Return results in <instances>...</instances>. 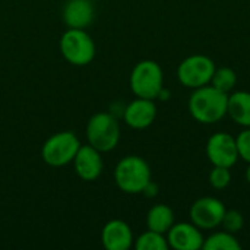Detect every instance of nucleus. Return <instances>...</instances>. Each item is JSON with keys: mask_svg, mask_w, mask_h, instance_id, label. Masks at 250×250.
Returning a JSON list of instances; mask_svg holds the SVG:
<instances>
[{"mask_svg": "<svg viewBox=\"0 0 250 250\" xmlns=\"http://www.w3.org/2000/svg\"><path fill=\"white\" fill-rule=\"evenodd\" d=\"M227 105L229 94L209 83L193 89L188 103L190 116L202 125H214L224 119L227 116Z\"/></svg>", "mask_w": 250, "mask_h": 250, "instance_id": "obj_1", "label": "nucleus"}, {"mask_svg": "<svg viewBox=\"0 0 250 250\" xmlns=\"http://www.w3.org/2000/svg\"><path fill=\"white\" fill-rule=\"evenodd\" d=\"M114 182L125 193H142L151 182V168L142 157H123L114 168Z\"/></svg>", "mask_w": 250, "mask_h": 250, "instance_id": "obj_2", "label": "nucleus"}, {"mask_svg": "<svg viewBox=\"0 0 250 250\" xmlns=\"http://www.w3.org/2000/svg\"><path fill=\"white\" fill-rule=\"evenodd\" d=\"M174 224V212L166 204L154 205L146 214V227L148 230L167 234V231Z\"/></svg>", "mask_w": 250, "mask_h": 250, "instance_id": "obj_16", "label": "nucleus"}, {"mask_svg": "<svg viewBox=\"0 0 250 250\" xmlns=\"http://www.w3.org/2000/svg\"><path fill=\"white\" fill-rule=\"evenodd\" d=\"M81 142L73 132H59L51 135L41 148V158L50 167H63L73 161Z\"/></svg>", "mask_w": 250, "mask_h": 250, "instance_id": "obj_6", "label": "nucleus"}, {"mask_svg": "<svg viewBox=\"0 0 250 250\" xmlns=\"http://www.w3.org/2000/svg\"><path fill=\"white\" fill-rule=\"evenodd\" d=\"M92 1H95V0H92Z\"/></svg>", "mask_w": 250, "mask_h": 250, "instance_id": "obj_25", "label": "nucleus"}, {"mask_svg": "<svg viewBox=\"0 0 250 250\" xmlns=\"http://www.w3.org/2000/svg\"><path fill=\"white\" fill-rule=\"evenodd\" d=\"M236 144L239 157L250 164V127H245V130L240 132V135L236 138Z\"/></svg>", "mask_w": 250, "mask_h": 250, "instance_id": "obj_22", "label": "nucleus"}, {"mask_svg": "<svg viewBox=\"0 0 250 250\" xmlns=\"http://www.w3.org/2000/svg\"><path fill=\"white\" fill-rule=\"evenodd\" d=\"M168 248L174 250H199L204 246V234L193 223H174L167 231Z\"/></svg>", "mask_w": 250, "mask_h": 250, "instance_id": "obj_10", "label": "nucleus"}, {"mask_svg": "<svg viewBox=\"0 0 250 250\" xmlns=\"http://www.w3.org/2000/svg\"><path fill=\"white\" fill-rule=\"evenodd\" d=\"M135 249L136 250H167L168 249V242L167 237L161 233L146 230L142 233L135 242Z\"/></svg>", "mask_w": 250, "mask_h": 250, "instance_id": "obj_18", "label": "nucleus"}, {"mask_svg": "<svg viewBox=\"0 0 250 250\" xmlns=\"http://www.w3.org/2000/svg\"><path fill=\"white\" fill-rule=\"evenodd\" d=\"M155 117H157V105L154 100L136 97V100L127 104L126 108L123 110L125 123L136 130L149 127L155 122Z\"/></svg>", "mask_w": 250, "mask_h": 250, "instance_id": "obj_12", "label": "nucleus"}, {"mask_svg": "<svg viewBox=\"0 0 250 250\" xmlns=\"http://www.w3.org/2000/svg\"><path fill=\"white\" fill-rule=\"evenodd\" d=\"M72 163L75 166V171L79 176V179L85 182L97 180L101 176L104 167L101 152L94 146H91L89 144L81 145Z\"/></svg>", "mask_w": 250, "mask_h": 250, "instance_id": "obj_11", "label": "nucleus"}, {"mask_svg": "<svg viewBox=\"0 0 250 250\" xmlns=\"http://www.w3.org/2000/svg\"><path fill=\"white\" fill-rule=\"evenodd\" d=\"M129 85L138 98L155 100L164 88V73L154 60H141L132 69Z\"/></svg>", "mask_w": 250, "mask_h": 250, "instance_id": "obj_3", "label": "nucleus"}, {"mask_svg": "<svg viewBox=\"0 0 250 250\" xmlns=\"http://www.w3.org/2000/svg\"><path fill=\"white\" fill-rule=\"evenodd\" d=\"M133 233L123 220L108 221L101 231V243L107 250H127L133 246Z\"/></svg>", "mask_w": 250, "mask_h": 250, "instance_id": "obj_13", "label": "nucleus"}, {"mask_svg": "<svg viewBox=\"0 0 250 250\" xmlns=\"http://www.w3.org/2000/svg\"><path fill=\"white\" fill-rule=\"evenodd\" d=\"M245 176H246V180H248V183L250 185V164L248 166V168H246V174H245Z\"/></svg>", "mask_w": 250, "mask_h": 250, "instance_id": "obj_24", "label": "nucleus"}, {"mask_svg": "<svg viewBox=\"0 0 250 250\" xmlns=\"http://www.w3.org/2000/svg\"><path fill=\"white\" fill-rule=\"evenodd\" d=\"M142 193H145L146 196H149V198H154V196H157V193H158V186L155 185V183H152V180L146 185V188L144 189V192Z\"/></svg>", "mask_w": 250, "mask_h": 250, "instance_id": "obj_23", "label": "nucleus"}, {"mask_svg": "<svg viewBox=\"0 0 250 250\" xmlns=\"http://www.w3.org/2000/svg\"><path fill=\"white\" fill-rule=\"evenodd\" d=\"M227 114L236 125L242 127H250V92L236 91L230 94Z\"/></svg>", "mask_w": 250, "mask_h": 250, "instance_id": "obj_15", "label": "nucleus"}, {"mask_svg": "<svg viewBox=\"0 0 250 250\" xmlns=\"http://www.w3.org/2000/svg\"><path fill=\"white\" fill-rule=\"evenodd\" d=\"M236 83H237V73L227 66L215 69L211 79V85L226 94H230L234 89Z\"/></svg>", "mask_w": 250, "mask_h": 250, "instance_id": "obj_19", "label": "nucleus"}, {"mask_svg": "<svg viewBox=\"0 0 250 250\" xmlns=\"http://www.w3.org/2000/svg\"><path fill=\"white\" fill-rule=\"evenodd\" d=\"M95 9L92 0H67L63 7V22L67 28L85 29L94 21Z\"/></svg>", "mask_w": 250, "mask_h": 250, "instance_id": "obj_14", "label": "nucleus"}, {"mask_svg": "<svg viewBox=\"0 0 250 250\" xmlns=\"http://www.w3.org/2000/svg\"><path fill=\"white\" fill-rule=\"evenodd\" d=\"M205 152H207L209 163L212 166H218V167L231 168L240 158L239 151H237L236 138H233L231 135H229L226 132L214 133L207 142Z\"/></svg>", "mask_w": 250, "mask_h": 250, "instance_id": "obj_9", "label": "nucleus"}, {"mask_svg": "<svg viewBox=\"0 0 250 250\" xmlns=\"http://www.w3.org/2000/svg\"><path fill=\"white\" fill-rule=\"evenodd\" d=\"M86 139L100 152L113 151L120 141V125L110 113L94 114L86 125Z\"/></svg>", "mask_w": 250, "mask_h": 250, "instance_id": "obj_4", "label": "nucleus"}, {"mask_svg": "<svg viewBox=\"0 0 250 250\" xmlns=\"http://www.w3.org/2000/svg\"><path fill=\"white\" fill-rule=\"evenodd\" d=\"M231 182V173H230V168L227 167H218V166H214V168L211 170L209 173V185L217 189V190H221V189H226Z\"/></svg>", "mask_w": 250, "mask_h": 250, "instance_id": "obj_20", "label": "nucleus"}, {"mask_svg": "<svg viewBox=\"0 0 250 250\" xmlns=\"http://www.w3.org/2000/svg\"><path fill=\"white\" fill-rule=\"evenodd\" d=\"M227 208L220 199L214 196H204L192 204L189 217L190 223L201 230H214L221 226Z\"/></svg>", "mask_w": 250, "mask_h": 250, "instance_id": "obj_8", "label": "nucleus"}, {"mask_svg": "<svg viewBox=\"0 0 250 250\" xmlns=\"http://www.w3.org/2000/svg\"><path fill=\"white\" fill-rule=\"evenodd\" d=\"M217 66L214 60L205 54H193L186 57L177 67L179 82L190 89H196L211 83Z\"/></svg>", "mask_w": 250, "mask_h": 250, "instance_id": "obj_7", "label": "nucleus"}, {"mask_svg": "<svg viewBox=\"0 0 250 250\" xmlns=\"http://www.w3.org/2000/svg\"><path fill=\"white\" fill-rule=\"evenodd\" d=\"M221 226L224 227L226 231H230L233 234L240 231L245 226V220H243L242 212L237 209H227L224 217H223Z\"/></svg>", "mask_w": 250, "mask_h": 250, "instance_id": "obj_21", "label": "nucleus"}, {"mask_svg": "<svg viewBox=\"0 0 250 250\" xmlns=\"http://www.w3.org/2000/svg\"><path fill=\"white\" fill-rule=\"evenodd\" d=\"M59 47L64 60L73 66H86L95 57V42L85 29L69 28L63 32Z\"/></svg>", "mask_w": 250, "mask_h": 250, "instance_id": "obj_5", "label": "nucleus"}, {"mask_svg": "<svg viewBox=\"0 0 250 250\" xmlns=\"http://www.w3.org/2000/svg\"><path fill=\"white\" fill-rule=\"evenodd\" d=\"M202 249L205 250H239L242 249L240 242L230 231H217L204 240Z\"/></svg>", "mask_w": 250, "mask_h": 250, "instance_id": "obj_17", "label": "nucleus"}]
</instances>
